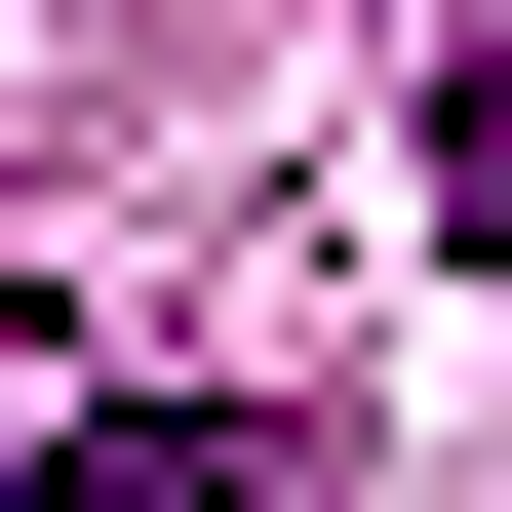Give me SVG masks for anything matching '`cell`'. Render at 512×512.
Masks as SVG:
<instances>
[{
    "label": "cell",
    "mask_w": 512,
    "mask_h": 512,
    "mask_svg": "<svg viewBox=\"0 0 512 512\" xmlns=\"http://www.w3.org/2000/svg\"><path fill=\"white\" fill-rule=\"evenodd\" d=\"M40 512H276V434H237V394H119V434H79Z\"/></svg>",
    "instance_id": "obj_1"
},
{
    "label": "cell",
    "mask_w": 512,
    "mask_h": 512,
    "mask_svg": "<svg viewBox=\"0 0 512 512\" xmlns=\"http://www.w3.org/2000/svg\"><path fill=\"white\" fill-rule=\"evenodd\" d=\"M434 237L512 276V40H434Z\"/></svg>",
    "instance_id": "obj_2"
}]
</instances>
